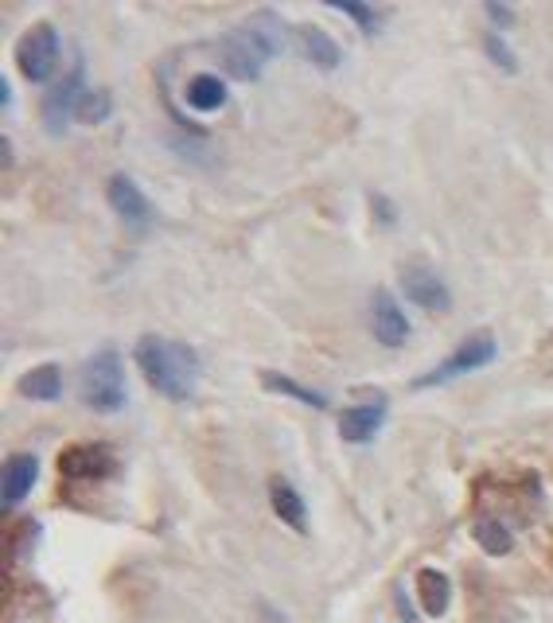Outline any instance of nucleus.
I'll list each match as a JSON object with an SVG mask.
<instances>
[{"label":"nucleus","mask_w":553,"mask_h":623,"mask_svg":"<svg viewBox=\"0 0 553 623\" xmlns=\"http://www.w3.org/2000/svg\"><path fill=\"white\" fill-rule=\"evenodd\" d=\"M285 47V24L277 12L261 8L250 20H242L238 28H230L222 39V71L238 82H258L269 59H277V51Z\"/></svg>","instance_id":"1"},{"label":"nucleus","mask_w":553,"mask_h":623,"mask_svg":"<svg viewBox=\"0 0 553 623\" xmlns=\"http://www.w3.org/2000/svg\"><path fill=\"white\" fill-rule=\"evenodd\" d=\"M133 359H137L148 386L168 402H187L199 386V355L180 339L145 335V339H137Z\"/></svg>","instance_id":"2"},{"label":"nucleus","mask_w":553,"mask_h":623,"mask_svg":"<svg viewBox=\"0 0 553 623\" xmlns=\"http://www.w3.org/2000/svg\"><path fill=\"white\" fill-rule=\"evenodd\" d=\"M82 402L94 413H121L129 402V386H125V363L117 347H102L86 359L82 367Z\"/></svg>","instance_id":"3"},{"label":"nucleus","mask_w":553,"mask_h":623,"mask_svg":"<svg viewBox=\"0 0 553 623\" xmlns=\"http://www.w3.org/2000/svg\"><path fill=\"white\" fill-rule=\"evenodd\" d=\"M16 67L36 86L55 78V71H59V32H55V24H36V28H28L20 36V43H16Z\"/></svg>","instance_id":"4"},{"label":"nucleus","mask_w":553,"mask_h":623,"mask_svg":"<svg viewBox=\"0 0 553 623\" xmlns=\"http://www.w3.org/2000/svg\"><path fill=\"white\" fill-rule=\"evenodd\" d=\"M495 359V339L487 335V331H476V335H468L448 359H444L441 367H433L429 374H421V378H413V390H433V386H444V382H452V378H460V374H468V370H480L487 367Z\"/></svg>","instance_id":"5"},{"label":"nucleus","mask_w":553,"mask_h":623,"mask_svg":"<svg viewBox=\"0 0 553 623\" xmlns=\"http://www.w3.org/2000/svg\"><path fill=\"white\" fill-rule=\"evenodd\" d=\"M402 293L425 308V312H448L452 308V293L444 285V277L429 265V261H409L402 269Z\"/></svg>","instance_id":"6"},{"label":"nucleus","mask_w":553,"mask_h":623,"mask_svg":"<svg viewBox=\"0 0 553 623\" xmlns=\"http://www.w3.org/2000/svg\"><path fill=\"white\" fill-rule=\"evenodd\" d=\"M86 86H82V63H74L67 78H59L47 94H43V121H47V133L59 137L67 129L74 113H78V102H82Z\"/></svg>","instance_id":"7"},{"label":"nucleus","mask_w":553,"mask_h":623,"mask_svg":"<svg viewBox=\"0 0 553 623\" xmlns=\"http://www.w3.org/2000/svg\"><path fill=\"white\" fill-rule=\"evenodd\" d=\"M370 331L382 347H402L409 339V316L398 308V300L386 289L370 293Z\"/></svg>","instance_id":"8"},{"label":"nucleus","mask_w":553,"mask_h":623,"mask_svg":"<svg viewBox=\"0 0 553 623\" xmlns=\"http://www.w3.org/2000/svg\"><path fill=\"white\" fill-rule=\"evenodd\" d=\"M106 199H110L113 215H117L121 222H129L133 230H145V226H152V203H148L145 191L133 184L125 172L110 176V184H106Z\"/></svg>","instance_id":"9"},{"label":"nucleus","mask_w":553,"mask_h":623,"mask_svg":"<svg viewBox=\"0 0 553 623\" xmlns=\"http://www.w3.org/2000/svg\"><path fill=\"white\" fill-rule=\"evenodd\" d=\"M296 47H300V55H304L312 67H320V71H335V67L343 63V47H339L324 28H316V24H296Z\"/></svg>","instance_id":"10"},{"label":"nucleus","mask_w":553,"mask_h":623,"mask_svg":"<svg viewBox=\"0 0 553 623\" xmlns=\"http://www.w3.org/2000/svg\"><path fill=\"white\" fill-rule=\"evenodd\" d=\"M382 421H386V402H382V398L367 405H351V409L339 417V437L347 440V444H367V440H374V433L382 429Z\"/></svg>","instance_id":"11"},{"label":"nucleus","mask_w":553,"mask_h":623,"mask_svg":"<svg viewBox=\"0 0 553 623\" xmlns=\"http://www.w3.org/2000/svg\"><path fill=\"white\" fill-rule=\"evenodd\" d=\"M36 476H39V460L32 452L8 456V464H4V507L8 511L24 503V495L36 487Z\"/></svg>","instance_id":"12"},{"label":"nucleus","mask_w":553,"mask_h":623,"mask_svg":"<svg viewBox=\"0 0 553 623\" xmlns=\"http://www.w3.org/2000/svg\"><path fill=\"white\" fill-rule=\"evenodd\" d=\"M63 476L71 479H98L113 472V456L106 448H98V444H78V448H67L63 452Z\"/></svg>","instance_id":"13"},{"label":"nucleus","mask_w":553,"mask_h":623,"mask_svg":"<svg viewBox=\"0 0 553 623\" xmlns=\"http://www.w3.org/2000/svg\"><path fill=\"white\" fill-rule=\"evenodd\" d=\"M269 503H273V514H277L285 526H293L296 534L308 530V507H304V499H300V491H296L293 483L269 479Z\"/></svg>","instance_id":"14"},{"label":"nucleus","mask_w":553,"mask_h":623,"mask_svg":"<svg viewBox=\"0 0 553 623\" xmlns=\"http://www.w3.org/2000/svg\"><path fill=\"white\" fill-rule=\"evenodd\" d=\"M16 390L24 398H32V402H59V394H63V370L55 367V363H43V367L28 370L16 382Z\"/></svg>","instance_id":"15"},{"label":"nucleus","mask_w":553,"mask_h":623,"mask_svg":"<svg viewBox=\"0 0 553 623\" xmlns=\"http://www.w3.org/2000/svg\"><path fill=\"white\" fill-rule=\"evenodd\" d=\"M417 596H421L425 616L441 620L444 612H448V604H452V585H448V577H444L441 569H421L417 573Z\"/></svg>","instance_id":"16"},{"label":"nucleus","mask_w":553,"mask_h":623,"mask_svg":"<svg viewBox=\"0 0 553 623\" xmlns=\"http://www.w3.org/2000/svg\"><path fill=\"white\" fill-rule=\"evenodd\" d=\"M187 106L195 113H215L226 106V86L219 74H195L187 82Z\"/></svg>","instance_id":"17"},{"label":"nucleus","mask_w":553,"mask_h":623,"mask_svg":"<svg viewBox=\"0 0 553 623\" xmlns=\"http://www.w3.org/2000/svg\"><path fill=\"white\" fill-rule=\"evenodd\" d=\"M472 538H476L480 550L491 553V557H503V553L515 550V538H511V530H507L499 518H476V522H472Z\"/></svg>","instance_id":"18"},{"label":"nucleus","mask_w":553,"mask_h":623,"mask_svg":"<svg viewBox=\"0 0 553 623\" xmlns=\"http://www.w3.org/2000/svg\"><path fill=\"white\" fill-rule=\"evenodd\" d=\"M261 382H265V390L285 394V398H293V402H300V405H312V409H324V405H328V398H324L320 390H308V386H300L293 378H281V374H273V370H265Z\"/></svg>","instance_id":"19"},{"label":"nucleus","mask_w":553,"mask_h":623,"mask_svg":"<svg viewBox=\"0 0 553 623\" xmlns=\"http://www.w3.org/2000/svg\"><path fill=\"white\" fill-rule=\"evenodd\" d=\"M110 113H113L110 90H86L82 102H78L74 121H82V125H102V121H110Z\"/></svg>","instance_id":"20"},{"label":"nucleus","mask_w":553,"mask_h":623,"mask_svg":"<svg viewBox=\"0 0 553 623\" xmlns=\"http://www.w3.org/2000/svg\"><path fill=\"white\" fill-rule=\"evenodd\" d=\"M332 8L343 12V16H351V20L359 24L363 36H374V32H378V8H370V4H332Z\"/></svg>","instance_id":"21"},{"label":"nucleus","mask_w":553,"mask_h":623,"mask_svg":"<svg viewBox=\"0 0 553 623\" xmlns=\"http://www.w3.org/2000/svg\"><path fill=\"white\" fill-rule=\"evenodd\" d=\"M483 51L491 55V63H495V67H503V71H507V74H515V71H518L515 51H511V47H507V43L499 39V32H491V36L483 39Z\"/></svg>","instance_id":"22"},{"label":"nucleus","mask_w":553,"mask_h":623,"mask_svg":"<svg viewBox=\"0 0 553 623\" xmlns=\"http://www.w3.org/2000/svg\"><path fill=\"white\" fill-rule=\"evenodd\" d=\"M483 12H487V16H491L499 28H511V20H515V8H511V4H487Z\"/></svg>","instance_id":"23"}]
</instances>
